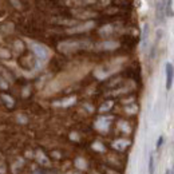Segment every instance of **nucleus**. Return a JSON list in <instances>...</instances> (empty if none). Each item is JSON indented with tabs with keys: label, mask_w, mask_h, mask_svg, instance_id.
I'll use <instances>...</instances> for the list:
<instances>
[{
	"label": "nucleus",
	"mask_w": 174,
	"mask_h": 174,
	"mask_svg": "<svg viewBox=\"0 0 174 174\" xmlns=\"http://www.w3.org/2000/svg\"><path fill=\"white\" fill-rule=\"evenodd\" d=\"M70 174H74V173H70Z\"/></svg>",
	"instance_id": "nucleus-32"
},
{
	"label": "nucleus",
	"mask_w": 174,
	"mask_h": 174,
	"mask_svg": "<svg viewBox=\"0 0 174 174\" xmlns=\"http://www.w3.org/2000/svg\"><path fill=\"white\" fill-rule=\"evenodd\" d=\"M34 174H44V173H43V171H40V170H36V171H35Z\"/></svg>",
	"instance_id": "nucleus-30"
},
{
	"label": "nucleus",
	"mask_w": 174,
	"mask_h": 174,
	"mask_svg": "<svg viewBox=\"0 0 174 174\" xmlns=\"http://www.w3.org/2000/svg\"><path fill=\"white\" fill-rule=\"evenodd\" d=\"M94 26H95V23L92 20L91 22H86L84 24H79V26H75L72 28H68L67 29V34H79V32H86L88 29H91Z\"/></svg>",
	"instance_id": "nucleus-5"
},
{
	"label": "nucleus",
	"mask_w": 174,
	"mask_h": 174,
	"mask_svg": "<svg viewBox=\"0 0 174 174\" xmlns=\"http://www.w3.org/2000/svg\"><path fill=\"white\" fill-rule=\"evenodd\" d=\"M72 15L79 19H88V18H95L97 13L92 11H87V9H74Z\"/></svg>",
	"instance_id": "nucleus-8"
},
{
	"label": "nucleus",
	"mask_w": 174,
	"mask_h": 174,
	"mask_svg": "<svg viewBox=\"0 0 174 174\" xmlns=\"http://www.w3.org/2000/svg\"><path fill=\"white\" fill-rule=\"evenodd\" d=\"M169 170H170V174H174V165H173V167L169 169Z\"/></svg>",
	"instance_id": "nucleus-29"
},
{
	"label": "nucleus",
	"mask_w": 174,
	"mask_h": 174,
	"mask_svg": "<svg viewBox=\"0 0 174 174\" xmlns=\"http://www.w3.org/2000/svg\"><path fill=\"white\" fill-rule=\"evenodd\" d=\"M125 111H126L127 114H130V115H133V114H135V113L138 111V107H137L134 103H131V104H129V106L125 107Z\"/></svg>",
	"instance_id": "nucleus-17"
},
{
	"label": "nucleus",
	"mask_w": 174,
	"mask_h": 174,
	"mask_svg": "<svg viewBox=\"0 0 174 174\" xmlns=\"http://www.w3.org/2000/svg\"><path fill=\"white\" fill-rule=\"evenodd\" d=\"M163 141H165V138H163V135H160V138H158V141H157V149H160L162 145H163Z\"/></svg>",
	"instance_id": "nucleus-25"
},
{
	"label": "nucleus",
	"mask_w": 174,
	"mask_h": 174,
	"mask_svg": "<svg viewBox=\"0 0 174 174\" xmlns=\"http://www.w3.org/2000/svg\"><path fill=\"white\" fill-rule=\"evenodd\" d=\"M94 174H97V173H94Z\"/></svg>",
	"instance_id": "nucleus-33"
},
{
	"label": "nucleus",
	"mask_w": 174,
	"mask_h": 174,
	"mask_svg": "<svg viewBox=\"0 0 174 174\" xmlns=\"http://www.w3.org/2000/svg\"><path fill=\"white\" fill-rule=\"evenodd\" d=\"M165 174H170V170H169V169H167V170L165 171Z\"/></svg>",
	"instance_id": "nucleus-31"
},
{
	"label": "nucleus",
	"mask_w": 174,
	"mask_h": 174,
	"mask_svg": "<svg viewBox=\"0 0 174 174\" xmlns=\"http://www.w3.org/2000/svg\"><path fill=\"white\" fill-rule=\"evenodd\" d=\"M113 104H114V102H111V101H108V102H106L104 104H102L101 106V108H99V111L101 113H104V111H108L110 108L113 107Z\"/></svg>",
	"instance_id": "nucleus-21"
},
{
	"label": "nucleus",
	"mask_w": 174,
	"mask_h": 174,
	"mask_svg": "<svg viewBox=\"0 0 174 174\" xmlns=\"http://www.w3.org/2000/svg\"><path fill=\"white\" fill-rule=\"evenodd\" d=\"M70 138L74 139V141H78V139H79V137H78V134H76V133H71V135H70Z\"/></svg>",
	"instance_id": "nucleus-27"
},
{
	"label": "nucleus",
	"mask_w": 174,
	"mask_h": 174,
	"mask_svg": "<svg viewBox=\"0 0 174 174\" xmlns=\"http://www.w3.org/2000/svg\"><path fill=\"white\" fill-rule=\"evenodd\" d=\"M156 170V157H154V153H150L149 156V174H154Z\"/></svg>",
	"instance_id": "nucleus-14"
},
{
	"label": "nucleus",
	"mask_w": 174,
	"mask_h": 174,
	"mask_svg": "<svg viewBox=\"0 0 174 174\" xmlns=\"http://www.w3.org/2000/svg\"><path fill=\"white\" fill-rule=\"evenodd\" d=\"M111 117H101L98 118V121L95 122V129L102 133H106L108 130V127H110V121H111Z\"/></svg>",
	"instance_id": "nucleus-3"
},
{
	"label": "nucleus",
	"mask_w": 174,
	"mask_h": 174,
	"mask_svg": "<svg viewBox=\"0 0 174 174\" xmlns=\"http://www.w3.org/2000/svg\"><path fill=\"white\" fill-rule=\"evenodd\" d=\"M0 75H2V78L4 79V81H8V82H12V76L9 75V74L4 70L3 67H0Z\"/></svg>",
	"instance_id": "nucleus-19"
},
{
	"label": "nucleus",
	"mask_w": 174,
	"mask_h": 174,
	"mask_svg": "<svg viewBox=\"0 0 174 174\" xmlns=\"http://www.w3.org/2000/svg\"><path fill=\"white\" fill-rule=\"evenodd\" d=\"M165 71H166V90H170L174 82V66L171 63H166Z\"/></svg>",
	"instance_id": "nucleus-7"
},
{
	"label": "nucleus",
	"mask_w": 174,
	"mask_h": 174,
	"mask_svg": "<svg viewBox=\"0 0 174 174\" xmlns=\"http://www.w3.org/2000/svg\"><path fill=\"white\" fill-rule=\"evenodd\" d=\"M52 156L55 157V158H61V154H59V153H56V151H54V153H52Z\"/></svg>",
	"instance_id": "nucleus-28"
},
{
	"label": "nucleus",
	"mask_w": 174,
	"mask_h": 174,
	"mask_svg": "<svg viewBox=\"0 0 174 174\" xmlns=\"http://www.w3.org/2000/svg\"><path fill=\"white\" fill-rule=\"evenodd\" d=\"M0 58H9V52L4 48H0Z\"/></svg>",
	"instance_id": "nucleus-24"
},
{
	"label": "nucleus",
	"mask_w": 174,
	"mask_h": 174,
	"mask_svg": "<svg viewBox=\"0 0 174 174\" xmlns=\"http://www.w3.org/2000/svg\"><path fill=\"white\" fill-rule=\"evenodd\" d=\"M92 47V43L88 40H66L58 44V50L64 54L75 52L78 50H91Z\"/></svg>",
	"instance_id": "nucleus-1"
},
{
	"label": "nucleus",
	"mask_w": 174,
	"mask_h": 174,
	"mask_svg": "<svg viewBox=\"0 0 174 174\" xmlns=\"http://www.w3.org/2000/svg\"><path fill=\"white\" fill-rule=\"evenodd\" d=\"M149 32H150V29H149V24L146 23L145 26H143V31H142V40H141V47L145 50L147 47V42H149Z\"/></svg>",
	"instance_id": "nucleus-11"
},
{
	"label": "nucleus",
	"mask_w": 174,
	"mask_h": 174,
	"mask_svg": "<svg viewBox=\"0 0 174 174\" xmlns=\"http://www.w3.org/2000/svg\"><path fill=\"white\" fill-rule=\"evenodd\" d=\"M8 87V84L6 83V81H4V79L0 76V88H7Z\"/></svg>",
	"instance_id": "nucleus-26"
},
{
	"label": "nucleus",
	"mask_w": 174,
	"mask_h": 174,
	"mask_svg": "<svg viewBox=\"0 0 174 174\" xmlns=\"http://www.w3.org/2000/svg\"><path fill=\"white\" fill-rule=\"evenodd\" d=\"M129 145H130V141H127V139H117V141L113 142V147L115 149V150H119V151L126 150V147Z\"/></svg>",
	"instance_id": "nucleus-9"
},
{
	"label": "nucleus",
	"mask_w": 174,
	"mask_h": 174,
	"mask_svg": "<svg viewBox=\"0 0 174 174\" xmlns=\"http://www.w3.org/2000/svg\"><path fill=\"white\" fill-rule=\"evenodd\" d=\"M118 26H119V24H117V23L106 24V26H103L101 29H99V35H101V36H103V38L111 36V35H114V34L118 31Z\"/></svg>",
	"instance_id": "nucleus-4"
},
{
	"label": "nucleus",
	"mask_w": 174,
	"mask_h": 174,
	"mask_svg": "<svg viewBox=\"0 0 174 174\" xmlns=\"http://www.w3.org/2000/svg\"><path fill=\"white\" fill-rule=\"evenodd\" d=\"M52 22L58 24H64V26H76V20H74V19H71V20H68V19H54Z\"/></svg>",
	"instance_id": "nucleus-15"
},
{
	"label": "nucleus",
	"mask_w": 174,
	"mask_h": 174,
	"mask_svg": "<svg viewBox=\"0 0 174 174\" xmlns=\"http://www.w3.org/2000/svg\"><path fill=\"white\" fill-rule=\"evenodd\" d=\"M75 102H76V97H70V98H66V99H62V101H58L54 104H55V106L68 107V106H71V104H74Z\"/></svg>",
	"instance_id": "nucleus-12"
},
{
	"label": "nucleus",
	"mask_w": 174,
	"mask_h": 174,
	"mask_svg": "<svg viewBox=\"0 0 174 174\" xmlns=\"http://www.w3.org/2000/svg\"><path fill=\"white\" fill-rule=\"evenodd\" d=\"M118 127L121 129V130H122L123 133H130V131H131V129H130V126H129V123L123 122V121H121V122H119Z\"/></svg>",
	"instance_id": "nucleus-18"
},
{
	"label": "nucleus",
	"mask_w": 174,
	"mask_h": 174,
	"mask_svg": "<svg viewBox=\"0 0 174 174\" xmlns=\"http://www.w3.org/2000/svg\"><path fill=\"white\" fill-rule=\"evenodd\" d=\"M92 149H94V150H97V151H104V150H106V147H104L103 143H101V142H94L92 143Z\"/></svg>",
	"instance_id": "nucleus-22"
},
{
	"label": "nucleus",
	"mask_w": 174,
	"mask_h": 174,
	"mask_svg": "<svg viewBox=\"0 0 174 174\" xmlns=\"http://www.w3.org/2000/svg\"><path fill=\"white\" fill-rule=\"evenodd\" d=\"M133 87H134V86H130V87H129V86H126V87H122V88H119V90H115V91H114V94H115V95H117V94H122V92H125V91L131 90Z\"/></svg>",
	"instance_id": "nucleus-23"
},
{
	"label": "nucleus",
	"mask_w": 174,
	"mask_h": 174,
	"mask_svg": "<svg viewBox=\"0 0 174 174\" xmlns=\"http://www.w3.org/2000/svg\"><path fill=\"white\" fill-rule=\"evenodd\" d=\"M75 166L78 167V169H81V170H86L87 169V162H86V160L84 158H76L75 160Z\"/></svg>",
	"instance_id": "nucleus-16"
},
{
	"label": "nucleus",
	"mask_w": 174,
	"mask_h": 174,
	"mask_svg": "<svg viewBox=\"0 0 174 174\" xmlns=\"http://www.w3.org/2000/svg\"><path fill=\"white\" fill-rule=\"evenodd\" d=\"M36 158H38L39 163H42V165H44V166H48V165H50V161H48V158L46 157V154H44L43 151H40V150H39V151L36 153Z\"/></svg>",
	"instance_id": "nucleus-13"
},
{
	"label": "nucleus",
	"mask_w": 174,
	"mask_h": 174,
	"mask_svg": "<svg viewBox=\"0 0 174 174\" xmlns=\"http://www.w3.org/2000/svg\"><path fill=\"white\" fill-rule=\"evenodd\" d=\"M166 2H160L158 3V7H157V18L158 20L163 22L165 20V16H166Z\"/></svg>",
	"instance_id": "nucleus-10"
},
{
	"label": "nucleus",
	"mask_w": 174,
	"mask_h": 174,
	"mask_svg": "<svg viewBox=\"0 0 174 174\" xmlns=\"http://www.w3.org/2000/svg\"><path fill=\"white\" fill-rule=\"evenodd\" d=\"M29 48L32 50V52L35 54L36 56V61L42 62V63H46L50 56H51V51L47 46H44L42 43H36V42H32V40H27Z\"/></svg>",
	"instance_id": "nucleus-2"
},
{
	"label": "nucleus",
	"mask_w": 174,
	"mask_h": 174,
	"mask_svg": "<svg viewBox=\"0 0 174 174\" xmlns=\"http://www.w3.org/2000/svg\"><path fill=\"white\" fill-rule=\"evenodd\" d=\"M119 47V42H117V40H103V42H101V43H98L97 46H95V48H98V50H103V51H113V50H115V48H118Z\"/></svg>",
	"instance_id": "nucleus-6"
},
{
	"label": "nucleus",
	"mask_w": 174,
	"mask_h": 174,
	"mask_svg": "<svg viewBox=\"0 0 174 174\" xmlns=\"http://www.w3.org/2000/svg\"><path fill=\"white\" fill-rule=\"evenodd\" d=\"M2 98H3V101L6 102V104H7L8 107H13V99L9 95H7V94H3Z\"/></svg>",
	"instance_id": "nucleus-20"
}]
</instances>
